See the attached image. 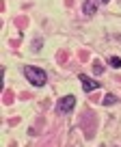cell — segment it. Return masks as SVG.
<instances>
[{
  "mask_svg": "<svg viewBox=\"0 0 121 147\" xmlns=\"http://www.w3.org/2000/svg\"><path fill=\"white\" fill-rule=\"evenodd\" d=\"M110 65H112V67H121V59H119V56H112V59H110Z\"/></svg>",
  "mask_w": 121,
  "mask_h": 147,
  "instance_id": "obj_6",
  "label": "cell"
},
{
  "mask_svg": "<svg viewBox=\"0 0 121 147\" xmlns=\"http://www.w3.org/2000/svg\"><path fill=\"white\" fill-rule=\"evenodd\" d=\"M102 2H110V0H102Z\"/></svg>",
  "mask_w": 121,
  "mask_h": 147,
  "instance_id": "obj_8",
  "label": "cell"
},
{
  "mask_svg": "<svg viewBox=\"0 0 121 147\" xmlns=\"http://www.w3.org/2000/svg\"><path fill=\"white\" fill-rule=\"evenodd\" d=\"M82 13L84 15H95L97 13V0H87L82 5Z\"/></svg>",
  "mask_w": 121,
  "mask_h": 147,
  "instance_id": "obj_4",
  "label": "cell"
},
{
  "mask_svg": "<svg viewBox=\"0 0 121 147\" xmlns=\"http://www.w3.org/2000/svg\"><path fill=\"white\" fill-rule=\"evenodd\" d=\"M93 71H95V74H102V71H104V69H102V65H99V63H95V67H93Z\"/></svg>",
  "mask_w": 121,
  "mask_h": 147,
  "instance_id": "obj_7",
  "label": "cell"
},
{
  "mask_svg": "<svg viewBox=\"0 0 121 147\" xmlns=\"http://www.w3.org/2000/svg\"><path fill=\"white\" fill-rule=\"evenodd\" d=\"M117 102H119V97H117V95H112V93L104 95V106H112V104H117Z\"/></svg>",
  "mask_w": 121,
  "mask_h": 147,
  "instance_id": "obj_5",
  "label": "cell"
},
{
  "mask_svg": "<svg viewBox=\"0 0 121 147\" xmlns=\"http://www.w3.org/2000/svg\"><path fill=\"white\" fill-rule=\"evenodd\" d=\"M76 106V97L74 95H63L58 100V104H56V110L58 113H63V115H67V113H71Z\"/></svg>",
  "mask_w": 121,
  "mask_h": 147,
  "instance_id": "obj_2",
  "label": "cell"
},
{
  "mask_svg": "<svg viewBox=\"0 0 121 147\" xmlns=\"http://www.w3.org/2000/svg\"><path fill=\"white\" fill-rule=\"evenodd\" d=\"M24 76H26V80L33 84V87H43V84L48 82V74L43 71V69H39V67H33V65L24 67Z\"/></svg>",
  "mask_w": 121,
  "mask_h": 147,
  "instance_id": "obj_1",
  "label": "cell"
},
{
  "mask_svg": "<svg viewBox=\"0 0 121 147\" xmlns=\"http://www.w3.org/2000/svg\"><path fill=\"white\" fill-rule=\"evenodd\" d=\"M80 82H82V89H84V91H95V89H97L99 87V84L97 82H95V80L93 78H89V76H84V74H82V76H80Z\"/></svg>",
  "mask_w": 121,
  "mask_h": 147,
  "instance_id": "obj_3",
  "label": "cell"
}]
</instances>
